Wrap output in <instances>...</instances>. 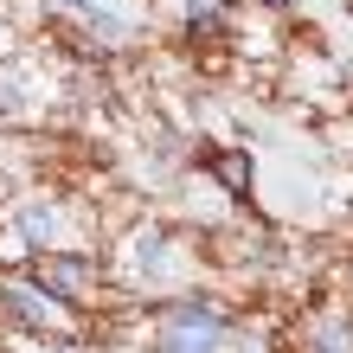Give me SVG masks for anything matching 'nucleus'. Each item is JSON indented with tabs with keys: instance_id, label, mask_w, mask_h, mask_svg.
Wrapping results in <instances>:
<instances>
[{
	"instance_id": "1a4fd4ad",
	"label": "nucleus",
	"mask_w": 353,
	"mask_h": 353,
	"mask_svg": "<svg viewBox=\"0 0 353 353\" xmlns=\"http://www.w3.org/2000/svg\"><path fill=\"white\" fill-rule=\"evenodd\" d=\"M251 7H263V13H289L296 0H251Z\"/></svg>"
},
{
	"instance_id": "20e7f679",
	"label": "nucleus",
	"mask_w": 353,
	"mask_h": 353,
	"mask_svg": "<svg viewBox=\"0 0 353 353\" xmlns=\"http://www.w3.org/2000/svg\"><path fill=\"white\" fill-rule=\"evenodd\" d=\"M0 308H7V315L26 327V334H52V327H71V315H77V308H65L52 289H39L32 276H7V283H0Z\"/></svg>"
},
{
	"instance_id": "0eeeda50",
	"label": "nucleus",
	"mask_w": 353,
	"mask_h": 353,
	"mask_svg": "<svg viewBox=\"0 0 353 353\" xmlns=\"http://www.w3.org/2000/svg\"><path fill=\"white\" fill-rule=\"evenodd\" d=\"M26 116H32V77L26 65L0 58V122H26Z\"/></svg>"
},
{
	"instance_id": "9d476101",
	"label": "nucleus",
	"mask_w": 353,
	"mask_h": 353,
	"mask_svg": "<svg viewBox=\"0 0 353 353\" xmlns=\"http://www.w3.org/2000/svg\"><path fill=\"white\" fill-rule=\"evenodd\" d=\"M0 58H7V19H0Z\"/></svg>"
},
{
	"instance_id": "6e6552de",
	"label": "nucleus",
	"mask_w": 353,
	"mask_h": 353,
	"mask_svg": "<svg viewBox=\"0 0 353 353\" xmlns=\"http://www.w3.org/2000/svg\"><path fill=\"white\" fill-rule=\"evenodd\" d=\"M129 263L141 270V276H161V270L174 263V238L154 232V225H148V232H135V238H129Z\"/></svg>"
},
{
	"instance_id": "7ed1b4c3",
	"label": "nucleus",
	"mask_w": 353,
	"mask_h": 353,
	"mask_svg": "<svg viewBox=\"0 0 353 353\" xmlns=\"http://www.w3.org/2000/svg\"><path fill=\"white\" fill-rule=\"evenodd\" d=\"M13 238L19 251H65V244H77V225H71V205L52 199V193H26L13 199Z\"/></svg>"
},
{
	"instance_id": "f03ea898",
	"label": "nucleus",
	"mask_w": 353,
	"mask_h": 353,
	"mask_svg": "<svg viewBox=\"0 0 353 353\" xmlns=\"http://www.w3.org/2000/svg\"><path fill=\"white\" fill-rule=\"evenodd\" d=\"M26 276H32L39 289H52L65 308H84L97 289H103V270H97V257L84 251V244H65V251H32V257H26Z\"/></svg>"
},
{
	"instance_id": "423d86ee",
	"label": "nucleus",
	"mask_w": 353,
	"mask_h": 353,
	"mask_svg": "<svg viewBox=\"0 0 353 353\" xmlns=\"http://www.w3.org/2000/svg\"><path fill=\"white\" fill-rule=\"evenodd\" d=\"M186 168L205 174L219 193H232V199H251V186H257V161L244 154L238 141H199V148L186 154Z\"/></svg>"
},
{
	"instance_id": "39448f33",
	"label": "nucleus",
	"mask_w": 353,
	"mask_h": 353,
	"mask_svg": "<svg viewBox=\"0 0 353 353\" xmlns=\"http://www.w3.org/2000/svg\"><path fill=\"white\" fill-rule=\"evenodd\" d=\"M174 39L180 46H232L238 0H174Z\"/></svg>"
},
{
	"instance_id": "f257e3e1",
	"label": "nucleus",
	"mask_w": 353,
	"mask_h": 353,
	"mask_svg": "<svg viewBox=\"0 0 353 353\" xmlns=\"http://www.w3.org/2000/svg\"><path fill=\"white\" fill-rule=\"evenodd\" d=\"M225 308L205 302V296H180L161 308V327H154V347L161 353H219L225 347Z\"/></svg>"
}]
</instances>
